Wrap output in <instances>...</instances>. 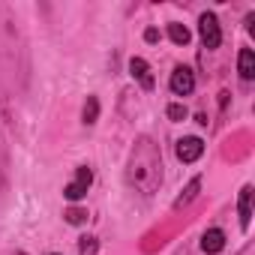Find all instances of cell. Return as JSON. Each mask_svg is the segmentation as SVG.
Here are the masks:
<instances>
[{"label": "cell", "mask_w": 255, "mask_h": 255, "mask_svg": "<svg viewBox=\"0 0 255 255\" xmlns=\"http://www.w3.org/2000/svg\"><path fill=\"white\" fill-rule=\"evenodd\" d=\"M198 36H201V42H204L207 51L219 48V42H222V27H219V18H216L213 12H201V18H198Z\"/></svg>", "instance_id": "cell-1"}, {"label": "cell", "mask_w": 255, "mask_h": 255, "mask_svg": "<svg viewBox=\"0 0 255 255\" xmlns=\"http://www.w3.org/2000/svg\"><path fill=\"white\" fill-rule=\"evenodd\" d=\"M90 183H93V171H90V165H78V168H75V180L63 186V198H66V201H81V198L87 195Z\"/></svg>", "instance_id": "cell-2"}, {"label": "cell", "mask_w": 255, "mask_h": 255, "mask_svg": "<svg viewBox=\"0 0 255 255\" xmlns=\"http://www.w3.org/2000/svg\"><path fill=\"white\" fill-rule=\"evenodd\" d=\"M168 87L174 96H189L195 90V72L189 66H174L171 78H168Z\"/></svg>", "instance_id": "cell-3"}, {"label": "cell", "mask_w": 255, "mask_h": 255, "mask_svg": "<svg viewBox=\"0 0 255 255\" xmlns=\"http://www.w3.org/2000/svg\"><path fill=\"white\" fill-rule=\"evenodd\" d=\"M174 153H177V159L180 162H198L201 159V153H204V141L198 138V135H186V138H180L177 144H174Z\"/></svg>", "instance_id": "cell-4"}, {"label": "cell", "mask_w": 255, "mask_h": 255, "mask_svg": "<svg viewBox=\"0 0 255 255\" xmlns=\"http://www.w3.org/2000/svg\"><path fill=\"white\" fill-rule=\"evenodd\" d=\"M222 249H225V231L222 228H207L201 234V252L204 255H216Z\"/></svg>", "instance_id": "cell-5"}, {"label": "cell", "mask_w": 255, "mask_h": 255, "mask_svg": "<svg viewBox=\"0 0 255 255\" xmlns=\"http://www.w3.org/2000/svg\"><path fill=\"white\" fill-rule=\"evenodd\" d=\"M237 216H240V228L246 231L249 222H252V186H249V183H246V186L240 189V195H237Z\"/></svg>", "instance_id": "cell-6"}, {"label": "cell", "mask_w": 255, "mask_h": 255, "mask_svg": "<svg viewBox=\"0 0 255 255\" xmlns=\"http://www.w3.org/2000/svg\"><path fill=\"white\" fill-rule=\"evenodd\" d=\"M129 75L138 78L144 90H153V75H150V66H147L144 57H132V60H129Z\"/></svg>", "instance_id": "cell-7"}, {"label": "cell", "mask_w": 255, "mask_h": 255, "mask_svg": "<svg viewBox=\"0 0 255 255\" xmlns=\"http://www.w3.org/2000/svg\"><path fill=\"white\" fill-rule=\"evenodd\" d=\"M237 72H240L243 81L255 78V51L252 48H240V54H237Z\"/></svg>", "instance_id": "cell-8"}, {"label": "cell", "mask_w": 255, "mask_h": 255, "mask_svg": "<svg viewBox=\"0 0 255 255\" xmlns=\"http://www.w3.org/2000/svg\"><path fill=\"white\" fill-rule=\"evenodd\" d=\"M198 192H201V177H192V180L183 186V192L174 198V210H180V207H189V204L198 198Z\"/></svg>", "instance_id": "cell-9"}, {"label": "cell", "mask_w": 255, "mask_h": 255, "mask_svg": "<svg viewBox=\"0 0 255 255\" xmlns=\"http://www.w3.org/2000/svg\"><path fill=\"white\" fill-rule=\"evenodd\" d=\"M168 39H171L174 45H189L192 33H189V27H186V24H180V21H171V24H168Z\"/></svg>", "instance_id": "cell-10"}, {"label": "cell", "mask_w": 255, "mask_h": 255, "mask_svg": "<svg viewBox=\"0 0 255 255\" xmlns=\"http://www.w3.org/2000/svg\"><path fill=\"white\" fill-rule=\"evenodd\" d=\"M81 120H84L87 126H93V123L99 120V99H96V96H87V102H84V108H81Z\"/></svg>", "instance_id": "cell-11"}, {"label": "cell", "mask_w": 255, "mask_h": 255, "mask_svg": "<svg viewBox=\"0 0 255 255\" xmlns=\"http://www.w3.org/2000/svg\"><path fill=\"white\" fill-rule=\"evenodd\" d=\"M63 219H66L69 225H84V222H87V210L78 207V204H72V207L63 210Z\"/></svg>", "instance_id": "cell-12"}, {"label": "cell", "mask_w": 255, "mask_h": 255, "mask_svg": "<svg viewBox=\"0 0 255 255\" xmlns=\"http://www.w3.org/2000/svg\"><path fill=\"white\" fill-rule=\"evenodd\" d=\"M96 252H99V240L93 234L78 237V255H96Z\"/></svg>", "instance_id": "cell-13"}, {"label": "cell", "mask_w": 255, "mask_h": 255, "mask_svg": "<svg viewBox=\"0 0 255 255\" xmlns=\"http://www.w3.org/2000/svg\"><path fill=\"white\" fill-rule=\"evenodd\" d=\"M165 114H168V120H174V123H183V120L189 117V111H186L183 102H171V105L165 108Z\"/></svg>", "instance_id": "cell-14"}, {"label": "cell", "mask_w": 255, "mask_h": 255, "mask_svg": "<svg viewBox=\"0 0 255 255\" xmlns=\"http://www.w3.org/2000/svg\"><path fill=\"white\" fill-rule=\"evenodd\" d=\"M144 42H150V45L159 42V30H156V27H147V30H144Z\"/></svg>", "instance_id": "cell-15"}, {"label": "cell", "mask_w": 255, "mask_h": 255, "mask_svg": "<svg viewBox=\"0 0 255 255\" xmlns=\"http://www.w3.org/2000/svg\"><path fill=\"white\" fill-rule=\"evenodd\" d=\"M246 30H249V33H255V12H249V15H246Z\"/></svg>", "instance_id": "cell-16"}, {"label": "cell", "mask_w": 255, "mask_h": 255, "mask_svg": "<svg viewBox=\"0 0 255 255\" xmlns=\"http://www.w3.org/2000/svg\"><path fill=\"white\" fill-rule=\"evenodd\" d=\"M51 255H60V252H51Z\"/></svg>", "instance_id": "cell-17"}, {"label": "cell", "mask_w": 255, "mask_h": 255, "mask_svg": "<svg viewBox=\"0 0 255 255\" xmlns=\"http://www.w3.org/2000/svg\"><path fill=\"white\" fill-rule=\"evenodd\" d=\"M18 255H27V252H18Z\"/></svg>", "instance_id": "cell-18"}]
</instances>
